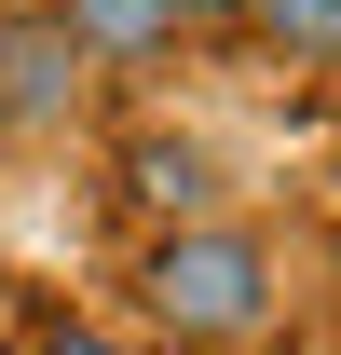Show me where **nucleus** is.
Listing matches in <instances>:
<instances>
[{"label": "nucleus", "mask_w": 341, "mask_h": 355, "mask_svg": "<svg viewBox=\"0 0 341 355\" xmlns=\"http://www.w3.org/2000/svg\"><path fill=\"white\" fill-rule=\"evenodd\" d=\"M246 55H273V69H341V0H246Z\"/></svg>", "instance_id": "5"}, {"label": "nucleus", "mask_w": 341, "mask_h": 355, "mask_svg": "<svg viewBox=\"0 0 341 355\" xmlns=\"http://www.w3.org/2000/svg\"><path fill=\"white\" fill-rule=\"evenodd\" d=\"M0 355H28V342H14V328H0Z\"/></svg>", "instance_id": "10"}, {"label": "nucleus", "mask_w": 341, "mask_h": 355, "mask_svg": "<svg viewBox=\"0 0 341 355\" xmlns=\"http://www.w3.org/2000/svg\"><path fill=\"white\" fill-rule=\"evenodd\" d=\"M177 28H191V42H218V55H246V0H177Z\"/></svg>", "instance_id": "7"}, {"label": "nucleus", "mask_w": 341, "mask_h": 355, "mask_svg": "<svg viewBox=\"0 0 341 355\" xmlns=\"http://www.w3.org/2000/svg\"><path fill=\"white\" fill-rule=\"evenodd\" d=\"M96 110V55L55 28V0H0V137H55Z\"/></svg>", "instance_id": "2"}, {"label": "nucleus", "mask_w": 341, "mask_h": 355, "mask_svg": "<svg viewBox=\"0 0 341 355\" xmlns=\"http://www.w3.org/2000/svg\"><path fill=\"white\" fill-rule=\"evenodd\" d=\"M110 191H123V219H137V232H164V219H218V150H205V137L137 123L123 150H110Z\"/></svg>", "instance_id": "3"}, {"label": "nucleus", "mask_w": 341, "mask_h": 355, "mask_svg": "<svg viewBox=\"0 0 341 355\" xmlns=\"http://www.w3.org/2000/svg\"><path fill=\"white\" fill-rule=\"evenodd\" d=\"M55 28L96 55V83H150V69H177V55H191L177 0H55Z\"/></svg>", "instance_id": "4"}, {"label": "nucleus", "mask_w": 341, "mask_h": 355, "mask_svg": "<svg viewBox=\"0 0 341 355\" xmlns=\"http://www.w3.org/2000/svg\"><path fill=\"white\" fill-rule=\"evenodd\" d=\"M328 287H341V232H328Z\"/></svg>", "instance_id": "9"}, {"label": "nucleus", "mask_w": 341, "mask_h": 355, "mask_svg": "<svg viewBox=\"0 0 341 355\" xmlns=\"http://www.w3.org/2000/svg\"><path fill=\"white\" fill-rule=\"evenodd\" d=\"M28 355H150L137 328H110V314H42L28 328Z\"/></svg>", "instance_id": "6"}, {"label": "nucleus", "mask_w": 341, "mask_h": 355, "mask_svg": "<svg viewBox=\"0 0 341 355\" xmlns=\"http://www.w3.org/2000/svg\"><path fill=\"white\" fill-rule=\"evenodd\" d=\"M0 314H14V260H0Z\"/></svg>", "instance_id": "8"}, {"label": "nucleus", "mask_w": 341, "mask_h": 355, "mask_svg": "<svg viewBox=\"0 0 341 355\" xmlns=\"http://www.w3.org/2000/svg\"><path fill=\"white\" fill-rule=\"evenodd\" d=\"M123 301H137V342H150V355H259V342H273V314H287V260H273V232H259V219L218 205V219L137 232Z\"/></svg>", "instance_id": "1"}]
</instances>
